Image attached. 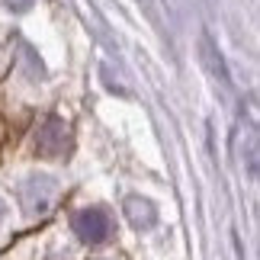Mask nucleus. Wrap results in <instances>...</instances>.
I'll return each mask as SVG.
<instances>
[{
    "mask_svg": "<svg viewBox=\"0 0 260 260\" xmlns=\"http://www.w3.org/2000/svg\"><path fill=\"white\" fill-rule=\"evenodd\" d=\"M77 232H81L84 241H103L109 235V222H106V212L100 209H90V212L77 215Z\"/></svg>",
    "mask_w": 260,
    "mask_h": 260,
    "instance_id": "obj_1",
    "label": "nucleus"
},
{
    "mask_svg": "<svg viewBox=\"0 0 260 260\" xmlns=\"http://www.w3.org/2000/svg\"><path fill=\"white\" fill-rule=\"evenodd\" d=\"M4 4L10 10H29V7H32V0H4Z\"/></svg>",
    "mask_w": 260,
    "mask_h": 260,
    "instance_id": "obj_2",
    "label": "nucleus"
}]
</instances>
